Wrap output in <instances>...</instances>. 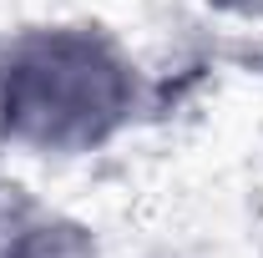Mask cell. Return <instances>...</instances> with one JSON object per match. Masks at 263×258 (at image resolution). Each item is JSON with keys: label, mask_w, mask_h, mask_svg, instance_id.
<instances>
[{"label": "cell", "mask_w": 263, "mask_h": 258, "mask_svg": "<svg viewBox=\"0 0 263 258\" xmlns=\"http://www.w3.org/2000/svg\"><path fill=\"white\" fill-rule=\"evenodd\" d=\"M5 147L46 162L106 152L147 112V71L101 21H35L0 35Z\"/></svg>", "instance_id": "obj_1"}, {"label": "cell", "mask_w": 263, "mask_h": 258, "mask_svg": "<svg viewBox=\"0 0 263 258\" xmlns=\"http://www.w3.org/2000/svg\"><path fill=\"white\" fill-rule=\"evenodd\" d=\"M0 258H106V248L86 218L35 202V213L15 228V238L5 243Z\"/></svg>", "instance_id": "obj_2"}, {"label": "cell", "mask_w": 263, "mask_h": 258, "mask_svg": "<svg viewBox=\"0 0 263 258\" xmlns=\"http://www.w3.org/2000/svg\"><path fill=\"white\" fill-rule=\"evenodd\" d=\"M35 213V197L21 188V182H10V177H0V253H5V243L15 238V228L26 223Z\"/></svg>", "instance_id": "obj_3"}, {"label": "cell", "mask_w": 263, "mask_h": 258, "mask_svg": "<svg viewBox=\"0 0 263 258\" xmlns=\"http://www.w3.org/2000/svg\"><path fill=\"white\" fill-rule=\"evenodd\" d=\"M208 10H218V15H238V21H253L263 15V0H202Z\"/></svg>", "instance_id": "obj_4"}, {"label": "cell", "mask_w": 263, "mask_h": 258, "mask_svg": "<svg viewBox=\"0 0 263 258\" xmlns=\"http://www.w3.org/2000/svg\"><path fill=\"white\" fill-rule=\"evenodd\" d=\"M0 152H10L5 147V51H0Z\"/></svg>", "instance_id": "obj_5"}]
</instances>
